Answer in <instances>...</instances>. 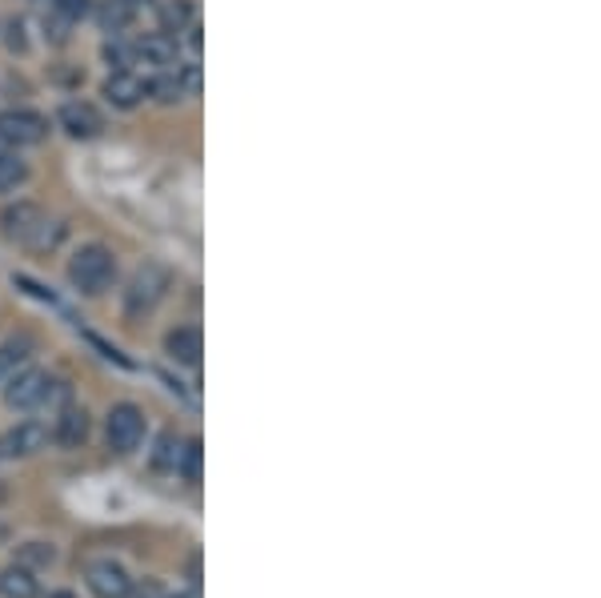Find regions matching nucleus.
<instances>
[{"mask_svg":"<svg viewBox=\"0 0 601 598\" xmlns=\"http://www.w3.org/2000/svg\"><path fill=\"white\" fill-rule=\"evenodd\" d=\"M0 229L9 241H21V246H48L57 234H48V213L33 201H16L0 213Z\"/></svg>","mask_w":601,"mask_h":598,"instance_id":"3","label":"nucleus"},{"mask_svg":"<svg viewBox=\"0 0 601 598\" xmlns=\"http://www.w3.org/2000/svg\"><path fill=\"white\" fill-rule=\"evenodd\" d=\"M0 598H41V578H36L33 566H4L0 571Z\"/></svg>","mask_w":601,"mask_h":598,"instance_id":"12","label":"nucleus"},{"mask_svg":"<svg viewBox=\"0 0 601 598\" xmlns=\"http://www.w3.org/2000/svg\"><path fill=\"white\" fill-rule=\"evenodd\" d=\"M53 438H57L60 447L77 450L89 438V414L81 410V406H72V402H65L57 414V430H53Z\"/></svg>","mask_w":601,"mask_h":598,"instance_id":"13","label":"nucleus"},{"mask_svg":"<svg viewBox=\"0 0 601 598\" xmlns=\"http://www.w3.org/2000/svg\"><path fill=\"white\" fill-rule=\"evenodd\" d=\"M177 474L189 482L201 478V442L197 438H185V454H181V466H177Z\"/></svg>","mask_w":601,"mask_h":598,"instance_id":"20","label":"nucleus"},{"mask_svg":"<svg viewBox=\"0 0 601 598\" xmlns=\"http://www.w3.org/2000/svg\"><path fill=\"white\" fill-rule=\"evenodd\" d=\"M181 454H185V438L161 435V438H157V450H152V466L177 474V466H181Z\"/></svg>","mask_w":601,"mask_h":598,"instance_id":"18","label":"nucleus"},{"mask_svg":"<svg viewBox=\"0 0 601 598\" xmlns=\"http://www.w3.org/2000/svg\"><path fill=\"white\" fill-rule=\"evenodd\" d=\"M53 9H57L65 21H77V16L89 12V0H53Z\"/></svg>","mask_w":601,"mask_h":598,"instance_id":"22","label":"nucleus"},{"mask_svg":"<svg viewBox=\"0 0 601 598\" xmlns=\"http://www.w3.org/2000/svg\"><path fill=\"white\" fill-rule=\"evenodd\" d=\"M161 24L165 33H185L189 24H193V4L189 0H169V4H161Z\"/></svg>","mask_w":601,"mask_h":598,"instance_id":"19","label":"nucleus"},{"mask_svg":"<svg viewBox=\"0 0 601 598\" xmlns=\"http://www.w3.org/2000/svg\"><path fill=\"white\" fill-rule=\"evenodd\" d=\"M60 129L77 137V142H89L104 129V121L89 101H69V105H60Z\"/></svg>","mask_w":601,"mask_h":598,"instance_id":"10","label":"nucleus"},{"mask_svg":"<svg viewBox=\"0 0 601 598\" xmlns=\"http://www.w3.org/2000/svg\"><path fill=\"white\" fill-rule=\"evenodd\" d=\"M48 137V121L33 109H9L0 113V142L9 149H24V145H41Z\"/></svg>","mask_w":601,"mask_h":598,"instance_id":"6","label":"nucleus"},{"mask_svg":"<svg viewBox=\"0 0 601 598\" xmlns=\"http://www.w3.org/2000/svg\"><path fill=\"white\" fill-rule=\"evenodd\" d=\"M33 358V341L29 338H12V341H0V386L9 382L16 370H24Z\"/></svg>","mask_w":601,"mask_h":598,"instance_id":"15","label":"nucleus"},{"mask_svg":"<svg viewBox=\"0 0 601 598\" xmlns=\"http://www.w3.org/2000/svg\"><path fill=\"white\" fill-rule=\"evenodd\" d=\"M116 278V258H113V249L101 246V241H89V246H81L77 253H72L69 261V282L77 294L84 297H97L104 294L109 285H113Z\"/></svg>","mask_w":601,"mask_h":598,"instance_id":"2","label":"nucleus"},{"mask_svg":"<svg viewBox=\"0 0 601 598\" xmlns=\"http://www.w3.org/2000/svg\"><path fill=\"white\" fill-rule=\"evenodd\" d=\"M145 81H140L137 72H128V69H113V77L104 81V101L113 109H137L140 101H145Z\"/></svg>","mask_w":601,"mask_h":598,"instance_id":"11","label":"nucleus"},{"mask_svg":"<svg viewBox=\"0 0 601 598\" xmlns=\"http://www.w3.org/2000/svg\"><path fill=\"white\" fill-rule=\"evenodd\" d=\"M53 558H57V551L45 546V542H29V546H21V563L24 566H48Z\"/></svg>","mask_w":601,"mask_h":598,"instance_id":"21","label":"nucleus"},{"mask_svg":"<svg viewBox=\"0 0 601 598\" xmlns=\"http://www.w3.org/2000/svg\"><path fill=\"white\" fill-rule=\"evenodd\" d=\"M104 438H109V450L113 454H133L145 438V410L133 406V402H121L109 410V422H104Z\"/></svg>","mask_w":601,"mask_h":598,"instance_id":"4","label":"nucleus"},{"mask_svg":"<svg viewBox=\"0 0 601 598\" xmlns=\"http://www.w3.org/2000/svg\"><path fill=\"white\" fill-rule=\"evenodd\" d=\"M165 350H169V358H173L177 365H197L201 362V329L193 326H177L169 329V338H165Z\"/></svg>","mask_w":601,"mask_h":598,"instance_id":"14","label":"nucleus"},{"mask_svg":"<svg viewBox=\"0 0 601 598\" xmlns=\"http://www.w3.org/2000/svg\"><path fill=\"white\" fill-rule=\"evenodd\" d=\"M84 587L93 590L97 598H128L133 595V578L116 558H97L84 571Z\"/></svg>","mask_w":601,"mask_h":598,"instance_id":"7","label":"nucleus"},{"mask_svg":"<svg viewBox=\"0 0 601 598\" xmlns=\"http://www.w3.org/2000/svg\"><path fill=\"white\" fill-rule=\"evenodd\" d=\"M165 290H169V270L157 266V261H145L137 273H133V282H128V294H125V305L128 314H149L152 305L161 302Z\"/></svg>","mask_w":601,"mask_h":598,"instance_id":"5","label":"nucleus"},{"mask_svg":"<svg viewBox=\"0 0 601 598\" xmlns=\"http://www.w3.org/2000/svg\"><path fill=\"white\" fill-rule=\"evenodd\" d=\"M97 16H101L104 33H125L128 24H133V16H137V4L133 0H104Z\"/></svg>","mask_w":601,"mask_h":598,"instance_id":"17","label":"nucleus"},{"mask_svg":"<svg viewBox=\"0 0 601 598\" xmlns=\"http://www.w3.org/2000/svg\"><path fill=\"white\" fill-rule=\"evenodd\" d=\"M133 4H140V0H133Z\"/></svg>","mask_w":601,"mask_h":598,"instance_id":"25","label":"nucleus"},{"mask_svg":"<svg viewBox=\"0 0 601 598\" xmlns=\"http://www.w3.org/2000/svg\"><path fill=\"white\" fill-rule=\"evenodd\" d=\"M53 598H77V595H69V590H57V595H53Z\"/></svg>","mask_w":601,"mask_h":598,"instance_id":"23","label":"nucleus"},{"mask_svg":"<svg viewBox=\"0 0 601 598\" xmlns=\"http://www.w3.org/2000/svg\"><path fill=\"white\" fill-rule=\"evenodd\" d=\"M128 57L145 60V65H157V69H177L181 48H177V36L149 33V36H140V41H133V45H128Z\"/></svg>","mask_w":601,"mask_h":598,"instance_id":"9","label":"nucleus"},{"mask_svg":"<svg viewBox=\"0 0 601 598\" xmlns=\"http://www.w3.org/2000/svg\"><path fill=\"white\" fill-rule=\"evenodd\" d=\"M48 426L45 422H16L9 435L0 438V458H29L36 450L48 447Z\"/></svg>","mask_w":601,"mask_h":598,"instance_id":"8","label":"nucleus"},{"mask_svg":"<svg viewBox=\"0 0 601 598\" xmlns=\"http://www.w3.org/2000/svg\"><path fill=\"white\" fill-rule=\"evenodd\" d=\"M4 402L9 410H41V406H65L69 402V386L65 382H53L45 370H16V374L4 382Z\"/></svg>","mask_w":601,"mask_h":598,"instance_id":"1","label":"nucleus"},{"mask_svg":"<svg viewBox=\"0 0 601 598\" xmlns=\"http://www.w3.org/2000/svg\"><path fill=\"white\" fill-rule=\"evenodd\" d=\"M29 181V161L16 149H0V193H12Z\"/></svg>","mask_w":601,"mask_h":598,"instance_id":"16","label":"nucleus"},{"mask_svg":"<svg viewBox=\"0 0 601 598\" xmlns=\"http://www.w3.org/2000/svg\"><path fill=\"white\" fill-rule=\"evenodd\" d=\"M177 598H201L197 590H189V595H177Z\"/></svg>","mask_w":601,"mask_h":598,"instance_id":"24","label":"nucleus"}]
</instances>
